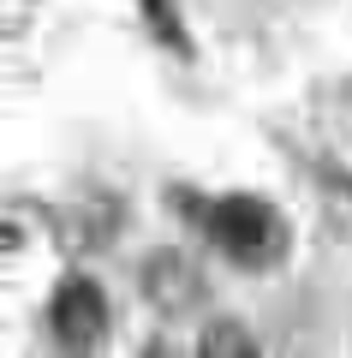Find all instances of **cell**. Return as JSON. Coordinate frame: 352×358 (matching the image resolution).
Here are the masks:
<instances>
[{"label":"cell","mask_w":352,"mask_h":358,"mask_svg":"<svg viewBox=\"0 0 352 358\" xmlns=\"http://www.w3.org/2000/svg\"><path fill=\"white\" fill-rule=\"evenodd\" d=\"M203 221H209V239L221 245L239 268H269V263H281V251H287V221H281V209L263 203V197H251V192L215 197Z\"/></svg>","instance_id":"cell-1"},{"label":"cell","mask_w":352,"mask_h":358,"mask_svg":"<svg viewBox=\"0 0 352 358\" xmlns=\"http://www.w3.org/2000/svg\"><path fill=\"white\" fill-rule=\"evenodd\" d=\"M48 322H54V341H60V346H72V352H90V346L108 341V299H101V287H96V281L72 275V281L54 293Z\"/></svg>","instance_id":"cell-2"},{"label":"cell","mask_w":352,"mask_h":358,"mask_svg":"<svg viewBox=\"0 0 352 358\" xmlns=\"http://www.w3.org/2000/svg\"><path fill=\"white\" fill-rule=\"evenodd\" d=\"M155 287H174V293H162L167 310L197 305V299H203V281L185 268V257H155V263H150V293H155Z\"/></svg>","instance_id":"cell-3"},{"label":"cell","mask_w":352,"mask_h":358,"mask_svg":"<svg viewBox=\"0 0 352 358\" xmlns=\"http://www.w3.org/2000/svg\"><path fill=\"white\" fill-rule=\"evenodd\" d=\"M143 6H150L155 30H162L167 42H179V48H185V30H179V13H174V6H167V0H143Z\"/></svg>","instance_id":"cell-4"},{"label":"cell","mask_w":352,"mask_h":358,"mask_svg":"<svg viewBox=\"0 0 352 358\" xmlns=\"http://www.w3.org/2000/svg\"><path fill=\"white\" fill-rule=\"evenodd\" d=\"M203 346H209V352H251V341H245L239 329H215Z\"/></svg>","instance_id":"cell-5"},{"label":"cell","mask_w":352,"mask_h":358,"mask_svg":"<svg viewBox=\"0 0 352 358\" xmlns=\"http://www.w3.org/2000/svg\"><path fill=\"white\" fill-rule=\"evenodd\" d=\"M340 185H346V197H352V179H340Z\"/></svg>","instance_id":"cell-6"}]
</instances>
